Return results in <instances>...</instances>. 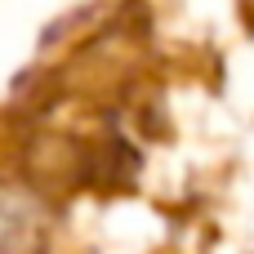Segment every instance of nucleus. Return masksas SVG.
I'll use <instances>...</instances> for the list:
<instances>
[{"label":"nucleus","instance_id":"nucleus-1","mask_svg":"<svg viewBox=\"0 0 254 254\" xmlns=\"http://www.w3.org/2000/svg\"><path fill=\"white\" fill-rule=\"evenodd\" d=\"M45 241V210L22 188H0V254H31Z\"/></svg>","mask_w":254,"mask_h":254}]
</instances>
